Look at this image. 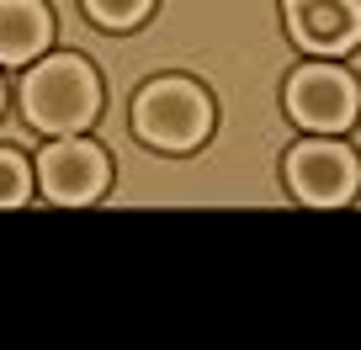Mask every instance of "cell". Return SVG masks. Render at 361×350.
<instances>
[{
	"label": "cell",
	"instance_id": "1",
	"mask_svg": "<svg viewBox=\"0 0 361 350\" xmlns=\"http://www.w3.org/2000/svg\"><path fill=\"white\" fill-rule=\"evenodd\" d=\"M22 106H27V123L37 133H80V127L96 123V106H102V85H96V69L75 54H59L43 58V64L27 75L22 85Z\"/></svg>",
	"mask_w": 361,
	"mask_h": 350
},
{
	"label": "cell",
	"instance_id": "2",
	"mask_svg": "<svg viewBox=\"0 0 361 350\" xmlns=\"http://www.w3.org/2000/svg\"><path fill=\"white\" fill-rule=\"evenodd\" d=\"M213 127V106L192 80H154L133 101V133L149 149H197Z\"/></svg>",
	"mask_w": 361,
	"mask_h": 350
},
{
	"label": "cell",
	"instance_id": "3",
	"mask_svg": "<svg viewBox=\"0 0 361 350\" xmlns=\"http://www.w3.org/2000/svg\"><path fill=\"white\" fill-rule=\"evenodd\" d=\"M287 112H293L298 127L308 133H345L361 112V91L345 69H329V64H308L287 80Z\"/></svg>",
	"mask_w": 361,
	"mask_h": 350
},
{
	"label": "cell",
	"instance_id": "4",
	"mask_svg": "<svg viewBox=\"0 0 361 350\" xmlns=\"http://www.w3.org/2000/svg\"><path fill=\"white\" fill-rule=\"evenodd\" d=\"M37 181H43V196L59 207H85L106 192V154L85 138L64 133L59 144H48L37 154Z\"/></svg>",
	"mask_w": 361,
	"mask_h": 350
},
{
	"label": "cell",
	"instance_id": "5",
	"mask_svg": "<svg viewBox=\"0 0 361 350\" xmlns=\"http://www.w3.org/2000/svg\"><path fill=\"white\" fill-rule=\"evenodd\" d=\"M287 181H293L298 202L308 207H345L361 186V165L350 149L329 144V138L324 144H298L287 154Z\"/></svg>",
	"mask_w": 361,
	"mask_h": 350
},
{
	"label": "cell",
	"instance_id": "6",
	"mask_svg": "<svg viewBox=\"0 0 361 350\" xmlns=\"http://www.w3.org/2000/svg\"><path fill=\"white\" fill-rule=\"evenodd\" d=\"M287 27L308 54H350L361 43V0H287Z\"/></svg>",
	"mask_w": 361,
	"mask_h": 350
},
{
	"label": "cell",
	"instance_id": "7",
	"mask_svg": "<svg viewBox=\"0 0 361 350\" xmlns=\"http://www.w3.org/2000/svg\"><path fill=\"white\" fill-rule=\"evenodd\" d=\"M54 37L43 0H0V64H32Z\"/></svg>",
	"mask_w": 361,
	"mask_h": 350
},
{
	"label": "cell",
	"instance_id": "8",
	"mask_svg": "<svg viewBox=\"0 0 361 350\" xmlns=\"http://www.w3.org/2000/svg\"><path fill=\"white\" fill-rule=\"evenodd\" d=\"M27 192H32V170H27L22 154L0 149V207H22Z\"/></svg>",
	"mask_w": 361,
	"mask_h": 350
},
{
	"label": "cell",
	"instance_id": "9",
	"mask_svg": "<svg viewBox=\"0 0 361 350\" xmlns=\"http://www.w3.org/2000/svg\"><path fill=\"white\" fill-rule=\"evenodd\" d=\"M149 6H154V0H85V11L96 16L102 27H112V32L138 27V22L149 16Z\"/></svg>",
	"mask_w": 361,
	"mask_h": 350
},
{
	"label": "cell",
	"instance_id": "10",
	"mask_svg": "<svg viewBox=\"0 0 361 350\" xmlns=\"http://www.w3.org/2000/svg\"><path fill=\"white\" fill-rule=\"evenodd\" d=\"M0 101H6V91H0Z\"/></svg>",
	"mask_w": 361,
	"mask_h": 350
}]
</instances>
